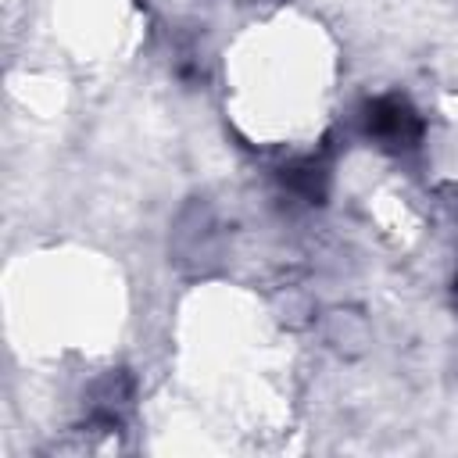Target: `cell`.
Here are the masks:
<instances>
[{"label": "cell", "mask_w": 458, "mask_h": 458, "mask_svg": "<svg viewBox=\"0 0 458 458\" xmlns=\"http://www.w3.org/2000/svg\"><path fill=\"white\" fill-rule=\"evenodd\" d=\"M369 132L390 147H404L408 140L419 136V118L404 100L386 97V100H376L369 107Z\"/></svg>", "instance_id": "1"}]
</instances>
